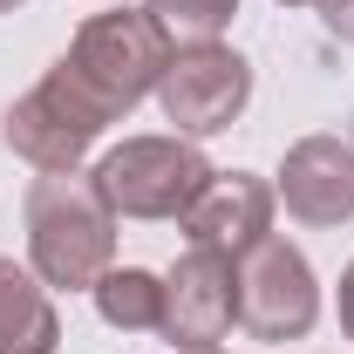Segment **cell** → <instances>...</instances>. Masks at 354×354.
Masks as SVG:
<instances>
[{
	"instance_id": "12",
	"label": "cell",
	"mask_w": 354,
	"mask_h": 354,
	"mask_svg": "<svg viewBox=\"0 0 354 354\" xmlns=\"http://www.w3.org/2000/svg\"><path fill=\"white\" fill-rule=\"evenodd\" d=\"M143 7H150V21L164 28L171 48L218 41L225 28H232V14H239V0H143Z\"/></svg>"
},
{
	"instance_id": "4",
	"label": "cell",
	"mask_w": 354,
	"mask_h": 354,
	"mask_svg": "<svg viewBox=\"0 0 354 354\" xmlns=\"http://www.w3.org/2000/svg\"><path fill=\"white\" fill-rule=\"evenodd\" d=\"M252 102V62L225 41H191L171 48L164 75H157V109L164 123H177V136H218L245 116Z\"/></svg>"
},
{
	"instance_id": "3",
	"label": "cell",
	"mask_w": 354,
	"mask_h": 354,
	"mask_svg": "<svg viewBox=\"0 0 354 354\" xmlns=\"http://www.w3.org/2000/svg\"><path fill=\"white\" fill-rule=\"evenodd\" d=\"M95 191L109 198L116 218H184L191 198L212 184V157L198 150V136H123L116 150H102Z\"/></svg>"
},
{
	"instance_id": "2",
	"label": "cell",
	"mask_w": 354,
	"mask_h": 354,
	"mask_svg": "<svg viewBox=\"0 0 354 354\" xmlns=\"http://www.w3.org/2000/svg\"><path fill=\"white\" fill-rule=\"evenodd\" d=\"M164 62H171V41L150 21V7H102V14H88L75 28V41H68V55L55 68L116 123V116H130L143 95H157Z\"/></svg>"
},
{
	"instance_id": "6",
	"label": "cell",
	"mask_w": 354,
	"mask_h": 354,
	"mask_svg": "<svg viewBox=\"0 0 354 354\" xmlns=\"http://www.w3.org/2000/svg\"><path fill=\"white\" fill-rule=\"evenodd\" d=\"M320 320V279L307 252L279 232H266L259 245L239 259V327L252 341H307Z\"/></svg>"
},
{
	"instance_id": "11",
	"label": "cell",
	"mask_w": 354,
	"mask_h": 354,
	"mask_svg": "<svg viewBox=\"0 0 354 354\" xmlns=\"http://www.w3.org/2000/svg\"><path fill=\"white\" fill-rule=\"evenodd\" d=\"M95 313L116 327V334H157L164 327V279L150 266H109L95 286H88Z\"/></svg>"
},
{
	"instance_id": "8",
	"label": "cell",
	"mask_w": 354,
	"mask_h": 354,
	"mask_svg": "<svg viewBox=\"0 0 354 354\" xmlns=\"http://www.w3.org/2000/svg\"><path fill=\"white\" fill-rule=\"evenodd\" d=\"M272 212H279V191L252 171H218L198 198H191V212H184V239H191V252H218V259H245L252 245H259L266 232H272Z\"/></svg>"
},
{
	"instance_id": "9",
	"label": "cell",
	"mask_w": 354,
	"mask_h": 354,
	"mask_svg": "<svg viewBox=\"0 0 354 354\" xmlns=\"http://www.w3.org/2000/svg\"><path fill=\"white\" fill-rule=\"evenodd\" d=\"M272 191H279V205H286L293 225H313V232L348 225L354 218V143H341V136H300L286 150Z\"/></svg>"
},
{
	"instance_id": "15",
	"label": "cell",
	"mask_w": 354,
	"mask_h": 354,
	"mask_svg": "<svg viewBox=\"0 0 354 354\" xmlns=\"http://www.w3.org/2000/svg\"><path fill=\"white\" fill-rule=\"evenodd\" d=\"M177 354H225V348H177Z\"/></svg>"
},
{
	"instance_id": "10",
	"label": "cell",
	"mask_w": 354,
	"mask_h": 354,
	"mask_svg": "<svg viewBox=\"0 0 354 354\" xmlns=\"http://www.w3.org/2000/svg\"><path fill=\"white\" fill-rule=\"evenodd\" d=\"M62 348V313L48 300L41 272L0 252V354H55Z\"/></svg>"
},
{
	"instance_id": "16",
	"label": "cell",
	"mask_w": 354,
	"mask_h": 354,
	"mask_svg": "<svg viewBox=\"0 0 354 354\" xmlns=\"http://www.w3.org/2000/svg\"><path fill=\"white\" fill-rule=\"evenodd\" d=\"M14 7H28V0H0V14H14Z\"/></svg>"
},
{
	"instance_id": "1",
	"label": "cell",
	"mask_w": 354,
	"mask_h": 354,
	"mask_svg": "<svg viewBox=\"0 0 354 354\" xmlns=\"http://www.w3.org/2000/svg\"><path fill=\"white\" fill-rule=\"evenodd\" d=\"M21 225H28V266L41 272V286L88 293L116 266V212L88 171H41L21 198Z\"/></svg>"
},
{
	"instance_id": "17",
	"label": "cell",
	"mask_w": 354,
	"mask_h": 354,
	"mask_svg": "<svg viewBox=\"0 0 354 354\" xmlns=\"http://www.w3.org/2000/svg\"><path fill=\"white\" fill-rule=\"evenodd\" d=\"M279 7H313V0H279Z\"/></svg>"
},
{
	"instance_id": "5",
	"label": "cell",
	"mask_w": 354,
	"mask_h": 354,
	"mask_svg": "<svg viewBox=\"0 0 354 354\" xmlns=\"http://www.w3.org/2000/svg\"><path fill=\"white\" fill-rule=\"evenodd\" d=\"M102 130H109V116H102L62 68H48L41 82L0 116V143H7L21 164H35V171H82V157L95 150Z\"/></svg>"
},
{
	"instance_id": "7",
	"label": "cell",
	"mask_w": 354,
	"mask_h": 354,
	"mask_svg": "<svg viewBox=\"0 0 354 354\" xmlns=\"http://www.w3.org/2000/svg\"><path fill=\"white\" fill-rule=\"evenodd\" d=\"M239 320V259L184 252L164 272V341L171 348H218Z\"/></svg>"
},
{
	"instance_id": "14",
	"label": "cell",
	"mask_w": 354,
	"mask_h": 354,
	"mask_svg": "<svg viewBox=\"0 0 354 354\" xmlns=\"http://www.w3.org/2000/svg\"><path fill=\"white\" fill-rule=\"evenodd\" d=\"M334 313H341V334L354 341V259H348V272H341V300H334Z\"/></svg>"
},
{
	"instance_id": "13",
	"label": "cell",
	"mask_w": 354,
	"mask_h": 354,
	"mask_svg": "<svg viewBox=\"0 0 354 354\" xmlns=\"http://www.w3.org/2000/svg\"><path fill=\"white\" fill-rule=\"evenodd\" d=\"M313 7H320V28L354 48V0H313Z\"/></svg>"
}]
</instances>
